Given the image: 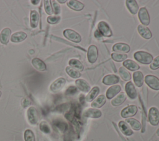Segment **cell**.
I'll use <instances>...</instances> for the list:
<instances>
[{"label": "cell", "instance_id": "cell-24", "mask_svg": "<svg viewBox=\"0 0 159 141\" xmlns=\"http://www.w3.org/2000/svg\"><path fill=\"white\" fill-rule=\"evenodd\" d=\"M27 37V34L24 32H17L13 34L11 37V40L12 42L17 43L23 41Z\"/></svg>", "mask_w": 159, "mask_h": 141}, {"label": "cell", "instance_id": "cell-8", "mask_svg": "<svg viewBox=\"0 0 159 141\" xmlns=\"http://www.w3.org/2000/svg\"><path fill=\"white\" fill-rule=\"evenodd\" d=\"M139 19L140 22L144 25H148L150 23V16L147 9L144 7L139 9L138 14Z\"/></svg>", "mask_w": 159, "mask_h": 141}, {"label": "cell", "instance_id": "cell-47", "mask_svg": "<svg viewBox=\"0 0 159 141\" xmlns=\"http://www.w3.org/2000/svg\"><path fill=\"white\" fill-rule=\"evenodd\" d=\"M58 2H60V3H64V2H66V0H64V1H60V0H58Z\"/></svg>", "mask_w": 159, "mask_h": 141}, {"label": "cell", "instance_id": "cell-16", "mask_svg": "<svg viewBox=\"0 0 159 141\" xmlns=\"http://www.w3.org/2000/svg\"><path fill=\"white\" fill-rule=\"evenodd\" d=\"M11 34V30L9 28H4L2 30L0 33V42L2 44L6 45L10 39V35Z\"/></svg>", "mask_w": 159, "mask_h": 141}, {"label": "cell", "instance_id": "cell-10", "mask_svg": "<svg viewBox=\"0 0 159 141\" xmlns=\"http://www.w3.org/2000/svg\"><path fill=\"white\" fill-rule=\"evenodd\" d=\"M27 119L31 124H36L38 121V115L36 109L34 107H30L28 109L27 112Z\"/></svg>", "mask_w": 159, "mask_h": 141}, {"label": "cell", "instance_id": "cell-36", "mask_svg": "<svg viewBox=\"0 0 159 141\" xmlns=\"http://www.w3.org/2000/svg\"><path fill=\"white\" fill-rule=\"evenodd\" d=\"M54 124L62 132H65V130H67L68 128V125L67 124L65 123L63 121H55L54 122Z\"/></svg>", "mask_w": 159, "mask_h": 141}, {"label": "cell", "instance_id": "cell-38", "mask_svg": "<svg viewBox=\"0 0 159 141\" xmlns=\"http://www.w3.org/2000/svg\"><path fill=\"white\" fill-rule=\"evenodd\" d=\"M150 68L152 70H157L159 68V56L155 57L150 65Z\"/></svg>", "mask_w": 159, "mask_h": 141}, {"label": "cell", "instance_id": "cell-31", "mask_svg": "<svg viewBox=\"0 0 159 141\" xmlns=\"http://www.w3.org/2000/svg\"><path fill=\"white\" fill-rule=\"evenodd\" d=\"M119 73L122 79L124 81H129L131 78V75L130 73L125 68L124 66H121L119 69Z\"/></svg>", "mask_w": 159, "mask_h": 141}, {"label": "cell", "instance_id": "cell-11", "mask_svg": "<svg viewBox=\"0 0 159 141\" xmlns=\"http://www.w3.org/2000/svg\"><path fill=\"white\" fill-rule=\"evenodd\" d=\"M125 90L127 96L132 99H134L137 96V93L134 84L131 81H129L125 86Z\"/></svg>", "mask_w": 159, "mask_h": 141}, {"label": "cell", "instance_id": "cell-43", "mask_svg": "<svg viewBox=\"0 0 159 141\" xmlns=\"http://www.w3.org/2000/svg\"><path fill=\"white\" fill-rule=\"evenodd\" d=\"M22 104L24 107H27V106H29L30 104V101H29V99H27V98L24 99L23 101H22Z\"/></svg>", "mask_w": 159, "mask_h": 141}, {"label": "cell", "instance_id": "cell-13", "mask_svg": "<svg viewBox=\"0 0 159 141\" xmlns=\"http://www.w3.org/2000/svg\"><path fill=\"white\" fill-rule=\"evenodd\" d=\"M137 30L139 34L143 38L145 39H150V38H152V32L147 27L143 25L142 24H140L137 27Z\"/></svg>", "mask_w": 159, "mask_h": 141}, {"label": "cell", "instance_id": "cell-37", "mask_svg": "<svg viewBox=\"0 0 159 141\" xmlns=\"http://www.w3.org/2000/svg\"><path fill=\"white\" fill-rule=\"evenodd\" d=\"M44 8H45V11L47 12V14H52L53 13V11L51 5V1H44Z\"/></svg>", "mask_w": 159, "mask_h": 141}, {"label": "cell", "instance_id": "cell-28", "mask_svg": "<svg viewBox=\"0 0 159 141\" xmlns=\"http://www.w3.org/2000/svg\"><path fill=\"white\" fill-rule=\"evenodd\" d=\"M99 88L98 86H94L92 88L90 92L87 94L85 98V100L88 102L92 101L99 94Z\"/></svg>", "mask_w": 159, "mask_h": 141}, {"label": "cell", "instance_id": "cell-5", "mask_svg": "<svg viewBox=\"0 0 159 141\" xmlns=\"http://www.w3.org/2000/svg\"><path fill=\"white\" fill-rule=\"evenodd\" d=\"M98 30L102 35L106 37H109L112 36V32L109 25L106 22L100 21L98 24Z\"/></svg>", "mask_w": 159, "mask_h": 141}, {"label": "cell", "instance_id": "cell-25", "mask_svg": "<svg viewBox=\"0 0 159 141\" xmlns=\"http://www.w3.org/2000/svg\"><path fill=\"white\" fill-rule=\"evenodd\" d=\"M32 64L35 67V69L39 71H45L47 70L46 65L40 59L38 58H35L32 60Z\"/></svg>", "mask_w": 159, "mask_h": 141}, {"label": "cell", "instance_id": "cell-3", "mask_svg": "<svg viewBox=\"0 0 159 141\" xmlns=\"http://www.w3.org/2000/svg\"><path fill=\"white\" fill-rule=\"evenodd\" d=\"M148 121L152 125H157L159 123V111L155 107H152L148 112Z\"/></svg>", "mask_w": 159, "mask_h": 141}, {"label": "cell", "instance_id": "cell-29", "mask_svg": "<svg viewBox=\"0 0 159 141\" xmlns=\"http://www.w3.org/2000/svg\"><path fill=\"white\" fill-rule=\"evenodd\" d=\"M39 15L36 11L30 12V26L32 28H35L39 23Z\"/></svg>", "mask_w": 159, "mask_h": 141}, {"label": "cell", "instance_id": "cell-18", "mask_svg": "<svg viewBox=\"0 0 159 141\" xmlns=\"http://www.w3.org/2000/svg\"><path fill=\"white\" fill-rule=\"evenodd\" d=\"M119 78L115 75H108L104 77L102 83L106 85H112L119 82Z\"/></svg>", "mask_w": 159, "mask_h": 141}, {"label": "cell", "instance_id": "cell-39", "mask_svg": "<svg viewBox=\"0 0 159 141\" xmlns=\"http://www.w3.org/2000/svg\"><path fill=\"white\" fill-rule=\"evenodd\" d=\"M40 129L42 132L45 133H49L50 132V129L48 125L45 122H41V124H40Z\"/></svg>", "mask_w": 159, "mask_h": 141}, {"label": "cell", "instance_id": "cell-30", "mask_svg": "<svg viewBox=\"0 0 159 141\" xmlns=\"http://www.w3.org/2000/svg\"><path fill=\"white\" fill-rule=\"evenodd\" d=\"M69 65L71 67L76 70L77 71H82L84 69V66L82 63L79 60L75 58H72L69 61Z\"/></svg>", "mask_w": 159, "mask_h": 141}, {"label": "cell", "instance_id": "cell-26", "mask_svg": "<svg viewBox=\"0 0 159 141\" xmlns=\"http://www.w3.org/2000/svg\"><path fill=\"white\" fill-rule=\"evenodd\" d=\"M119 127L121 130V132L127 136H130L132 134H133V131L132 129L129 127V126L127 125V124L122 121L119 122Z\"/></svg>", "mask_w": 159, "mask_h": 141}, {"label": "cell", "instance_id": "cell-33", "mask_svg": "<svg viewBox=\"0 0 159 141\" xmlns=\"http://www.w3.org/2000/svg\"><path fill=\"white\" fill-rule=\"evenodd\" d=\"M65 70L67 74L73 78H78L81 76V74L79 71L71 66H66Z\"/></svg>", "mask_w": 159, "mask_h": 141}, {"label": "cell", "instance_id": "cell-45", "mask_svg": "<svg viewBox=\"0 0 159 141\" xmlns=\"http://www.w3.org/2000/svg\"><path fill=\"white\" fill-rule=\"evenodd\" d=\"M84 99H85V98H84V95L81 94V95H80V102H81L82 104H84Z\"/></svg>", "mask_w": 159, "mask_h": 141}, {"label": "cell", "instance_id": "cell-32", "mask_svg": "<svg viewBox=\"0 0 159 141\" xmlns=\"http://www.w3.org/2000/svg\"><path fill=\"white\" fill-rule=\"evenodd\" d=\"M126 122H128L130 127L135 130H139L141 129V124L140 123L134 118H128L126 119Z\"/></svg>", "mask_w": 159, "mask_h": 141}, {"label": "cell", "instance_id": "cell-15", "mask_svg": "<svg viewBox=\"0 0 159 141\" xmlns=\"http://www.w3.org/2000/svg\"><path fill=\"white\" fill-rule=\"evenodd\" d=\"M121 88L120 85L115 84L109 87L106 91V97L107 99H111L117 95L120 91Z\"/></svg>", "mask_w": 159, "mask_h": 141}, {"label": "cell", "instance_id": "cell-40", "mask_svg": "<svg viewBox=\"0 0 159 141\" xmlns=\"http://www.w3.org/2000/svg\"><path fill=\"white\" fill-rule=\"evenodd\" d=\"M60 17L58 16H49L47 17V22L51 24H54L57 23L60 20Z\"/></svg>", "mask_w": 159, "mask_h": 141}, {"label": "cell", "instance_id": "cell-42", "mask_svg": "<svg viewBox=\"0 0 159 141\" xmlns=\"http://www.w3.org/2000/svg\"><path fill=\"white\" fill-rule=\"evenodd\" d=\"M52 6H53V12H55V14H57L60 13V7L59 6V4L58 3H57V2L55 1H52Z\"/></svg>", "mask_w": 159, "mask_h": 141}, {"label": "cell", "instance_id": "cell-44", "mask_svg": "<svg viewBox=\"0 0 159 141\" xmlns=\"http://www.w3.org/2000/svg\"><path fill=\"white\" fill-rule=\"evenodd\" d=\"M94 36L97 38V39H101L102 37V35L99 32V31L98 30H96L94 32Z\"/></svg>", "mask_w": 159, "mask_h": 141}, {"label": "cell", "instance_id": "cell-6", "mask_svg": "<svg viewBox=\"0 0 159 141\" xmlns=\"http://www.w3.org/2000/svg\"><path fill=\"white\" fill-rule=\"evenodd\" d=\"M137 107L135 105H129L124 108L121 112L120 116L124 118L132 117L137 114Z\"/></svg>", "mask_w": 159, "mask_h": 141}, {"label": "cell", "instance_id": "cell-17", "mask_svg": "<svg viewBox=\"0 0 159 141\" xmlns=\"http://www.w3.org/2000/svg\"><path fill=\"white\" fill-rule=\"evenodd\" d=\"M75 84L76 87L83 92L87 93L90 90L91 88L89 84L84 80L78 79L77 80H76Z\"/></svg>", "mask_w": 159, "mask_h": 141}, {"label": "cell", "instance_id": "cell-27", "mask_svg": "<svg viewBox=\"0 0 159 141\" xmlns=\"http://www.w3.org/2000/svg\"><path fill=\"white\" fill-rule=\"evenodd\" d=\"M123 66L130 71H137L140 68L139 65L132 60H125L123 62Z\"/></svg>", "mask_w": 159, "mask_h": 141}, {"label": "cell", "instance_id": "cell-41", "mask_svg": "<svg viewBox=\"0 0 159 141\" xmlns=\"http://www.w3.org/2000/svg\"><path fill=\"white\" fill-rule=\"evenodd\" d=\"M76 93H77V88H76L75 86H70L66 90L65 94L66 95H73Z\"/></svg>", "mask_w": 159, "mask_h": 141}, {"label": "cell", "instance_id": "cell-20", "mask_svg": "<svg viewBox=\"0 0 159 141\" xmlns=\"http://www.w3.org/2000/svg\"><path fill=\"white\" fill-rule=\"evenodd\" d=\"M125 4L127 9L132 14H135L138 12L139 6L137 2L134 0H127L125 1Z\"/></svg>", "mask_w": 159, "mask_h": 141}, {"label": "cell", "instance_id": "cell-21", "mask_svg": "<svg viewBox=\"0 0 159 141\" xmlns=\"http://www.w3.org/2000/svg\"><path fill=\"white\" fill-rule=\"evenodd\" d=\"M133 80L137 87H141L143 83V75L141 71H136L133 74Z\"/></svg>", "mask_w": 159, "mask_h": 141}, {"label": "cell", "instance_id": "cell-12", "mask_svg": "<svg viewBox=\"0 0 159 141\" xmlns=\"http://www.w3.org/2000/svg\"><path fill=\"white\" fill-rule=\"evenodd\" d=\"M130 47L128 44L122 42H119L114 45L112 50L117 53H128L130 51Z\"/></svg>", "mask_w": 159, "mask_h": 141}, {"label": "cell", "instance_id": "cell-4", "mask_svg": "<svg viewBox=\"0 0 159 141\" xmlns=\"http://www.w3.org/2000/svg\"><path fill=\"white\" fill-rule=\"evenodd\" d=\"M145 83L154 90H159V79L155 76L148 75L144 78Z\"/></svg>", "mask_w": 159, "mask_h": 141}, {"label": "cell", "instance_id": "cell-49", "mask_svg": "<svg viewBox=\"0 0 159 141\" xmlns=\"http://www.w3.org/2000/svg\"><path fill=\"white\" fill-rule=\"evenodd\" d=\"M1 91H0V97H1Z\"/></svg>", "mask_w": 159, "mask_h": 141}, {"label": "cell", "instance_id": "cell-34", "mask_svg": "<svg viewBox=\"0 0 159 141\" xmlns=\"http://www.w3.org/2000/svg\"><path fill=\"white\" fill-rule=\"evenodd\" d=\"M112 58L117 62L122 61L127 59V55L125 53H112L111 54Z\"/></svg>", "mask_w": 159, "mask_h": 141}, {"label": "cell", "instance_id": "cell-2", "mask_svg": "<svg viewBox=\"0 0 159 141\" xmlns=\"http://www.w3.org/2000/svg\"><path fill=\"white\" fill-rule=\"evenodd\" d=\"M63 35L69 40L75 43H80L81 41V37L80 35L71 29H65L63 31Z\"/></svg>", "mask_w": 159, "mask_h": 141}, {"label": "cell", "instance_id": "cell-1", "mask_svg": "<svg viewBox=\"0 0 159 141\" xmlns=\"http://www.w3.org/2000/svg\"><path fill=\"white\" fill-rule=\"evenodd\" d=\"M134 58L140 63L142 64H149L153 60L152 55L144 51H138L136 52L134 55Z\"/></svg>", "mask_w": 159, "mask_h": 141}, {"label": "cell", "instance_id": "cell-9", "mask_svg": "<svg viewBox=\"0 0 159 141\" xmlns=\"http://www.w3.org/2000/svg\"><path fill=\"white\" fill-rule=\"evenodd\" d=\"M65 83L66 80L65 78H59L52 83L50 86V90L53 93H57L64 87Z\"/></svg>", "mask_w": 159, "mask_h": 141}, {"label": "cell", "instance_id": "cell-35", "mask_svg": "<svg viewBox=\"0 0 159 141\" xmlns=\"http://www.w3.org/2000/svg\"><path fill=\"white\" fill-rule=\"evenodd\" d=\"M25 141H35V137L34 132L30 130L27 129L24 132Z\"/></svg>", "mask_w": 159, "mask_h": 141}, {"label": "cell", "instance_id": "cell-22", "mask_svg": "<svg viewBox=\"0 0 159 141\" xmlns=\"http://www.w3.org/2000/svg\"><path fill=\"white\" fill-rule=\"evenodd\" d=\"M68 6L75 11H81L84 8V4L78 1L70 0L67 2Z\"/></svg>", "mask_w": 159, "mask_h": 141}, {"label": "cell", "instance_id": "cell-14", "mask_svg": "<svg viewBox=\"0 0 159 141\" xmlns=\"http://www.w3.org/2000/svg\"><path fill=\"white\" fill-rule=\"evenodd\" d=\"M101 115L102 113L101 111L94 108L88 109L83 112V116L84 117L90 118H99L101 116Z\"/></svg>", "mask_w": 159, "mask_h": 141}, {"label": "cell", "instance_id": "cell-7", "mask_svg": "<svg viewBox=\"0 0 159 141\" xmlns=\"http://www.w3.org/2000/svg\"><path fill=\"white\" fill-rule=\"evenodd\" d=\"M87 56L88 60L91 63H94L97 60L98 57V50L95 45H91L89 47Z\"/></svg>", "mask_w": 159, "mask_h": 141}, {"label": "cell", "instance_id": "cell-48", "mask_svg": "<svg viewBox=\"0 0 159 141\" xmlns=\"http://www.w3.org/2000/svg\"><path fill=\"white\" fill-rule=\"evenodd\" d=\"M157 135L159 136V129H158V130H157Z\"/></svg>", "mask_w": 159, "mask_h": 141}, {"label": "cell", "instance_id": "cell-23", "mask_svg": "<svg viewBox=\"0 0 159 141\" xmlns=\"http://www.w3.org/2000/svg\"><path fill=\"white\" fill-rule=\"evenodd\" d=\"M106 101V98L104 95H100L97 97L91 103V106L92 107L99 108L102 107Z\"/></svg>", "mask_w": 159, "mask_h": 141}, {"label": "cell", "instance_id": "cell-19", "mask_svg": "<svg viewBox=\"0 0 159 141\" xmlns=\"http://www.w3.org/2000/svg\"><path fill=\"white\" fill-rule=\"evenodd\" d=\"M127 96L126 94L122 92L119 93L117 96H116L114 99H112L111 101V104L114 106H118L121 105L126 99Z\"/></svg>", "mask_w": 159, "mask_h": 141}, {"label": "cell", "instance_id": "cell-46", "mask_svg": "<svg viewBox=\"0 0 159 141\" xmlns=\"http://www.w3.org/2000/svg\"><path fill=\"white\" fill-rule=\"evenodd\" d=\"M31 2H34L33 4H38V2H39L40 1H32Z\"/></svg>", "mask_w": 159, "mask_h": 141}]
</instances>
